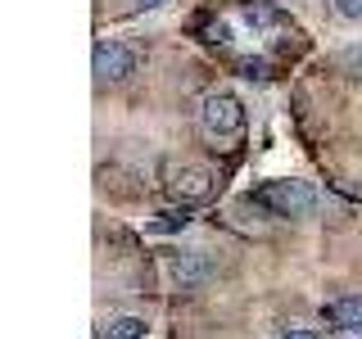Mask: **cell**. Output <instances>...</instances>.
<instances>
[{
  "instance_id": "obj_5",
  "label": "cell",
  "mask_w": 362,
  "mask_h": 339,
  "mask_svg": "<svg viewBox=\"0 0 362 339\" xmlns=\"http://www.w3.org/2000/svg\"><path fill=\"white\" fill-rule=\"evenodd\" d=\"M326 321L349 335H362V294H344V299L326 303Z\"/></svg>"
},
{
  "instance_id": "obj_2",
  "label": "cell",
  "mask_w": 362,
  "mask_h": 339,
  "mask_svg": "<svg viewBox=\"0 0 362 339\" xmlns=\"http://www.w3.org/2000/svg\"><path fill=\"white\" fill-rule=\"evenodd\" d=\"M254 199L263 203L267 213H276V218H303V213H313V203H317L308 181H267Z\"/></svg>"
},
{
  "instance_id": "obj_7",
  "label": "cell",
  "mask_w": 362,
  "mask_h": 339,
  "mask_svg": "<svg viewBox=\"0 0 362 339\" xmlns=\"http://www.w3.org/2000/svg\"><path fill=\"white\" fill-rule=\"evenodd\" d=\"M141 335H145L141 316H118V321H109L105 331H100V339H141Z\"/></svg>"
},
{
  "instance_id": "obj_10",
  "label": "cell",
  "mask_w": 362,
  "mask_h": 339,
  "mask_svg": "<svg viewBox=\"0 0 362 339\" xmlns=\"http://www.w3.org/2000/svg\"><path fill=\"white\" fill-rule=\"evenodd\" d=\"M335 9H339V18L362 23V0H335Z\"/></svg>"
},
{
  "instance_id": "obj_6",
  "label": "cell",
  "mask_w": 362,
  "mask_h": 339,
  "mask_svg": "<svg viewBox=\"0 0 362 339\" xmlns=\"http://www.w3.org/2000/svg\"><path fill=\"white\" fill-rule=\"evenodd\" d=\"M173 276L181 280V285H199V280L209 276V267H204L195 254H186V258H173Z\"/></svg>"
},
{
  "instance_id": "obj_8",
  "label": "cell",
  "mask_w": 362,
  "mask_h": 339,
  "mask_svg": "<svg viewBox=\"0 0 362 339\" xmlns=\"http://www.w3.org/2000/svg\"><path fill=\"white\" fill-rule=\"evenodd\" d=\"M245 18H249V23H258V28H267V23H276V18H281V9H276V5H267V0H245Z\"/></svg>"
},
{
  "instance_id": "obj_3",
  "label": "cell",
  "mask_w": 362,
  "mask_h": 339,
  "mask_svg": "<svg viewBox=\"0 0 362 339\" xmlns=\"http://www.w3.org/2000/svg\"><path fill=\"white\" fill-rule=\"evenodd\" d=\"M213 190H218V172L209 163H181L168 172V195L177 203H204Z\"/></svg>"
},
{
  "instance_id": "obj_12",
  "label": "cell",
  "mask_w": 362,
  "mask_h": 339,
  "mask_svg": "<svg viewBox=\"0 0 362 339\" xmlns=\"http://www.w3.org/2000/svg\"><path fill=\"white\" fill-rule=\"evenodd\" d=\"M281 339H317V335H313V331H286Z\"/></svg>"
},
{
  "instance_id": "obj_4",
  "label": "cell",
  "mask_w": 362,
  "mask_h": 339,
  "mask_svg": "<svg viewBox=\"0 0 362 339\" xmlns=\"http://www.w3.org/2000/svg\"><path fill=\"white\" fill-rule=\"evenodd\" d=\"M132 50L118 41H95V50H90V73H95V82H122V77L132 73Z\"/></svg>"
},
{
  "instance_id": "obj_9",
  "label": "cell",
  "mask_w": 362,
  "mask_h": 339,
  "mask_svg": "<svg viewBox=\"0 0 362 339\" xmlns=\"http://www.w3.org/2000/svg\"><path fill=\"white\" fill-rule=\"evenodd\" d=\"M339 68H344L349 77H358V82H362V45H349V50H339Z\"/></svg>"
},
{
  "instance_id": "obj_11",
  "label": "cell",
  "mask_w": 362,
  "mask_h": 339,
  "mask_svg": "<svg viewBox=\"0 0 362 339\" xmlns=\"http://www.w3.org/2000/svg\"><path fill=\"white\" fill-rule=\"evenodd\" d=\"M158 5H168V0H132V9H158Z\"/></svg>"
},
{
  "instance_id": "obj_1",
  "label": "cell",
  "mask_w": 362,
  "mask_h": 339,
  "mask_svg": "<svg viewBox=\"0 0 362 339\" xmlns=\"http://www.w3.org/2000/svg\"><path fill=\"white\" fill-rule=\"evenodd\" d=\"M199 127L213 141H235L245 131V105L231 95V90H209L199 105Z\"/></svg>"
}]
</instances>
